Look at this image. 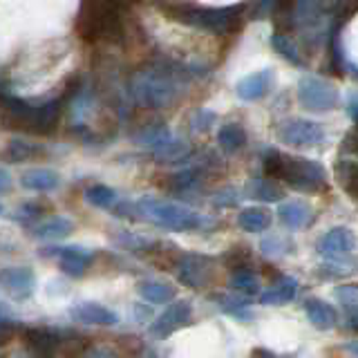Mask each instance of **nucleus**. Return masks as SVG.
Instances as JSON below:
<instances>
[{
	"label": "nucleus",
	"mask_w": 358,
	"mask_h": 358,
	"mask_svg": "<svg viewBox=\"0 0 358 358\" xmlns=\"http://www.w3.org/2000/svg\"><path fill=\"white\" fill-rule=\"evenodd\" d=\"M190 72L184 65L168 59H157L139 67L130 78V94L148 110L171 108L186 92Z\"/></svg>",
	"instance_id": "1"
},
{
	"label": "nucleus",
	"mask_w": 358,
	"mask_h": 358,
	"mask_svg": "<svg viewBox=\"0 0 358 358\" xmlns=\"http://www.w3.org/2000/svg\"><path fill=\"white\" fill-rule=\"evenodd\" d=\"M264 175L273 182L280 179L298 193H322V190H327V173L318 162L282 155L271 148L264 152Z\"/></svg>",
	"instance_id": "2"
},
{
	"label": "nucleus",
	"mask_w": 358,
	"mask_h": 358,
	"mask_svg": "<svg viewBox=\"0 0 358 358\" xmlns=\"http://www.w3.org/2000/svg\"><path fill=\"white\" fill-rule=\"evenodd\" d=\"M70 94H74V90H70V92L63 94V96L45 101V103H41V106H31L18 96L3 94L0 96V103H3V110H5V121L11 123L14 128L45 134V132L54 130L56 121H59L63 106L67 103V96Z\"/></svg>",
	"instance_id": "3"
},
{
	"label": "nucleus",
	"mask_w": 358,
	"mask_h": 358,
	"mask_svg": "<svg viewBox=\"0 0 358 358\" xmlns=\"http://www.w3.org/2000/svg\"><path fill=\"white\" fill-rule=\"evenodd\" d=\"M134 215H141V220L155 224L159 229L188 233L197 231L201 227V215L193 208L184 204H175V201L155 199V197H141L134 204Z\"/></svg>",
	"instance_id": "4"
},
{
	"label": "nucleus",
	"mask_w": 358,
	"mask_h": 358,
	"mask_svg": "<svg viewBox=\"0 0 358 358\" xmlns=\"http://www.w3.org/2000/svg\"><path fill=\"white\" fill-rule=\"evenodd\" d=\"M78 31L85 41H115L123 36L119 7L110 3H87L78 14Z\"/></svg>",
	"instance_id": "5"
},
{
	"label": "nucleus",
	"mask_w": 358,
	"mask_h": 358,
	"mask_svg": "<svg viewBox=\"0 0 358 358\" xmlns=\"http://www.w3.org/2000/svg\"><path fill=\"white\" fill-rule=\"evenodd\" d=\"M175 11L177 20L193 25L197 29H206L213 34L229 31L235 20H238L244 5H229V7H206V5H173L166 7Z\"/></svg>",
	"instance_id": "6"
},
{
	"label": "nucleus",
	"mask_w": 358,
	"mask_h": 358,
	"mask_svg": "<svg viewBox=\"0 0 358 358\" xmlns=\"http://www.w3.org/2000/svg\"><path fill=\"white\" fill-rule=\"evenodd\" d=\"M298 101L307 112H329L341 103L338 87L327 78L320 76H302L298 83Z\"/></svg>",
	"instance_id": "7"
},
{
	"label": "nucleus",
	"mask_w": 358,
	"mask_h": 358,
	"mask_svg": "<svg viewBox=\"0 0 358 358\" xmlns=\"http://www.w3.org/2000/svg\"><path fill=\"white\" fill-rule=\"evenodd\" d=\"M175 273L179 282H184L190 289H206L215 278V264L208 255L186 253L177 260Z\"/></svg>",
	"instance_id": "8"
},
{
	"label": "nucleus",
	"mask_w": 358,
	"mask_h": 358,
	"mask_svg": "<svg viewBox=\"0 0 358 358\" xmlns=\"http://www.w3.org/2000/svg\"><path fill=\"white\" fill-rule=\"evenodd\" d=\"M278 141L291 148H316L324 141V128L309 119H289L280 126Z\"/></svg>",
	"instance_id": "9"
},
{
	"label": "nucleus",
	"mask_w": 358,
	"mask_h": 358,
	"mask_svg": "<svg viewBox=\"0 0 358 358\" xmlns=\"http://www.w3.org/2000/svg\"><path fill=\"white\" fill-rule=\"evenodd\" d=\"M318 253L329 262V266H343L352 262L354 255V233L350 229L336 227L318 240Z\"/></svg>",
	"instance_id": "10"
},
{
	"label": "nucleus",
	"mask_w": 358,
	"mask_h": 358,
	"mask_svg": "<svg viewBox=\"0 0 358 358\" xmlns=\"http://www.w3.org/2000/svg\"><path fill=\"white\" fill-rule=\"evenodd\" d=\"M0 287L14 300H27L36 289V278L29 266H7L0 271Z\"/></svg>",
	"instance_id": "11"
},
{
	"label": "nucleus",
	"mask_w": 358,
	"mask_h": 358,
	"mask_svg": "<svg viewBox=\"0 0 358 358\" xmlns=\"http://www.w3.org/2000/svg\"><path fill=\"white\" fill-rule=\"evenodd\" d=\"M190 316H193V305H190L188 300H177L152 322L150 331L155 336H159V338H168L171 334H175L177 329H182L184 324H188Z\"/></svg>",
	"instance_id": "12"
},
{
	"label": "nucleus",
	"mask_w": 358,
	"mask_h": 358,
	"mask_svg": "<svg viewBox=\"0 0 358 358\" xmlns=\"http://www.w3.org/2000/svg\"><path fill=\"white\" fill-rule=\"evenodd\" d=\"M273 81H275V74H273V70H268V67L260 72H251L238 81V85H235V94H238L242 101H260L271 92Z\"/></svg>",
	"instance_id": "13"
},
{
	"label": "nucleus",
	"mask_w": 358,
	"mask_h": 358,
	"mask_svg": "<svg viewBox=\"0 0 358 358\" xmlns=\"http://www.w3.org/2000/svg\"><path fill=\"white\" fill-rule=\"evenodd\" d=\"M50 253L45 255H54L61 260V268L67 275L81 278L85 273V268L92 260V251L83 249V246H59V249H48Z\"/></svg>",
	"instance_id": "14"
},
{
	"label": "nucleus",
	"mask_w": 358,
	"mask_h": 358,
	"mask_svg": "<svg viewBox=\"0 0 358 358\" xmlns=\"http://www.w3.org/2000/svg\"><path fill=\"white\" fill-rule=\"evenodd\" d=\"M70 316L76 322L83 324H99V327H112V324L119 322V316L112 309L99 305V302H81L70 309Z\"/></svg>",
	"instance_id": "15"
},
{
	"label": "nucleus",
	"mask_w": 358,
	"mask_h": 358,
	"mask_svg": "<svg viewBox=\"0 0 358 358\" xmlns=\"http://www.w3.org/2000/svg\"><path fill=\"white\" fill-rule=\"evenodd\" d=\"M298 296V280L291 275H278L271 287L260 294V305L264 307H278L287 305Z\"/></svg>",
	"instance_id": "16"
},
{
	"label": "nucleus",
	"mask_w": 358,
	"mask_h": 358,
	"mask_svg": "<svg viewBox=\"0 0 358 358\" xmlns=\"http://www.w3.org/2000/svg\"><path fill=\"white\" fill-rule=\"evenodd\" d=\"M278 217L289 229H302L313 222V208L307 201H298V199L282 201L278 206Z\"/></svg>",
	"instance_id": "17"
},
{
	"label": "nucleus",
	"mask_w": 358,
	"mask_h": 358,
	"mask_svg": "<svg viewBox=\"0 0 358 358\" xmlns=\"http://www.w3.org/2000/svg\"><path fill=\"white\" fill-rule=\"evenodd\" d=\"M305 311H307V316L316 329L327 331V329H334L336 324H338V311H336V307L329 305V302L320 300V298H307Z\"/></svg>",
	"instance_id": "18"
},
{
	"label": "nucleus",
	"mask_w": 358,
	"mask_h": 358,
	"mask_svg": "<svg viewBox=\"0 0 358 358\" xmlns=\"http://www.w3.org/2000/svg\"><path fill=\"white\" fill-rule=\"evenodd\" d=\"M229 287H231L233 294H238L240 298H246V300H249L251 296H260V291H262L260 275H257L251 266L235 268L229 278Z\"/></svg>",
	"instance_id": "19"
},
{
	"label": "nucleus",
	"mask_w": 358,
	"mask_h": 358,
	"mask_svg": "<svg viewBox=\"0 0 358 358\" xmlns=\"http://www.w3.org/2000/svg\"><path fill=\"white\" fill-rule=\"evenodd\" d=\"M61 179L50 168H31L20 175V186L34 190V193H50V190L59 188Z\"/></svg>",
	"instance_id": "20"
},
{
	"label": "nucleus",
	"mask_w": 358,
	"mask_h": 358,
	"mask_svg": "<svg viewBox=\"0 0 358 358\" xmlns=\"http://www.w3.org/2000/svg\"><path fill=\"white\" fill-rule=\"evenodd\" d=\"M27 345L36 358H50L56 352V347H59V336L50 329H29Z\"/></svg>",
	"instance_id": "21"
},
{
	"label": "nucleus",
	"mask_w": 358,
	"mask_h": 358,
	"mask_svg": "<svg viewBox=\"0 0 358 358\" xmlns=\"http://www.w3.org/2000/svg\"><path fill=\"white\" fill-rule=\"evenodd\" d=\"M238 224L246 233H262L271 227V210H266L262 206H251L240 210Z\"/></svg>",
	"instance_id": "22"
},
{
	"label": "nucleus",
	"mask_w": 358,
	"mask_h": 358,
	"mask_svg": "<svg viewBox=\"0 0 358 358\" xmlns=\"http://www.w3.org/2000/svg\"><path fill=\"white\" fill-rule=\"evenodd\" d=\"M217 143L227 155L238 152L246 145V130L240 123H227V126H222L217 132Z\"/></svg>",
	"instance_id": "23"
},
{
	"label": "nucleus",
	"mask_w": 358,
	"mask_h": 358,
	"mask_svg": "<svg viewBox=\"0 0 358 358\" xmlns=\"http://www.w3.org/2000/svg\"><path fill=\"white\" fill-rule=\"evenodd\" d=\"M137 291L145 302H152V305H166V302H171L175 298V287L159 282V280H145V282H139Z\"/></svg>",
	"instance_id": "24"
},
{
	"label": "nucleus",
	"mask_w": 358,
	"mask_h": 358,
	"mask_svg": "<svg viewBox=\"0 0 358 358\" xmlns=\"http://www.w3.org/2000/svg\"><path fill=\"white\" fill-rule=\"evenodd\" d=\"M155 159L159 164H179L190 157V145L184 139H168L164 145H159L155 152Z\"/></svg>",
	"instance_id": "25"
},
{
	"label": "nucleus",
	"mask_w": 358,
	"mask_h": 358,
	"mask_svg": "<svg viewBox=\"0 0 358 358\" xmlns=\"http://www.w3.org/2000/svg\"><path fill=\"white\" fill-rule=\"evenodd\" d=\"M74 231V224L72 220L67 217H52L48 222L38 224L36 229H34V238L38 240H61V238H67Z\"/></svg>",
	"instance_id": "26"
},
{
	"label": "nucleus",
	"mask_w": 358,
	"mask_h": 358,
	"mask_svg": "<svg viewBox=\"0 0 358 358\" xmlns=\"http://www.w3.org/2000/svg\"><path fill=\"white\" fill-rule=\"evenodd\" d=\"M271 45H273V50L280 56H282L285 61H289L291 65H296V67H305V59H302L298 45L294 43V38H291L289 34H285V31H273L271 34Z\"/></svg>",
	"instance_id": "27"
},
{
	"label": "nucleus",
	"mask_w": 358,
	"mask_h": 358,
	"mask_svg": "<svg viewBox=\"0 0 358 358\" xmlns=\"http://www.w3.org/2000/svg\"><path fill=\"white\" fill-rule=\"evenodd\" d=\"M43 145L38 143H31V141H22V139H11L7 150L3 152L5 159L11 162V164H20V162H27V159H34V157L43 155Z\"/></svg>",
	"instance_id": "28"
},
{
	"label": "nucleus",
	"mask_w": 358,
	"mask_h": 358,
	"mask_svg": "<svg viewBox=\"0 0 358 358\" xmlns=\"http://www.w3.org/2000/svg\"><path fill=\"white\" fill-rule=\"evenodd\" d=\"M168 139H173V132L166 126H148V128H143L141 132L134 134V141H137L141 148H148L152 152L159 148V145H164Z\"/></svg>",
	"instance_id": "29"
},
{
	"label": "nucleus",
	"mask_w": 358,
	"mask_h": 358,
	"mask_svg": "<svg viewBox=\"0 0 358 358\" xmlns=\"http://www.w3.org/2000/svg\"><path fill=\"white\" fill-rule=\"evenodd\" d=\"M336 179L343 186V190L352 199H356V184H358V168L352 159H338L336 162Z\"/></svg>",
	"instance_id": "30"
},
{
	"label": "nucleus",
	"mask_w": 358,
	"mask_h": 358,
	"mask_svg": "<svg viewBox=\"0 0 358 358\" xmlns=\"http://www.w3.org/2000/svg\"><path fill=\"white\" fill-rule=\"evenodd\" d=\"M201 177H204V166L199 168H186L182 173H175L168 177V186L177 193H182V190H190V188H197L201 184Z\"/></svg>",
	"instance_id": "31"
},
{
	"label": "nucleus",
	"mask_w": 358,
	"mask_h": 358,
	"mask_svg": "<svg viewBox=\"0 0 358 358\" xmlns=\"http://www.w3.org/2000/svg\"><path fill=\"white\" fill-rule=\"evenodd\" d=\"M251 193H253V197L262 199V201H280L285 197L282 188H280L273 179H268V177H253Z\"/></svg>",
	"instance_id": "32"
},
{
	"label": "nucleus",
	"mask_w": 358,
	"mask_h": 358,
	"mask_svg": "<svg viewBox=\"0 0 358 358\" xmlns=\"http://www.w3.org/2000/svg\"><path fill=\"white\" fill-rule=\"evenodd\" d=\"M85 201H87V204L96 206V208H110V206H115L117 193H115V188L96 184V186H90L85 190Z\"/></svg>",
	"instance_id": "33"
},
{
	"label": "nucleus",
	"mask_w": 358,
	"mask_h": 358,
	"mask_svg": "<svg viewBox=\"0 0 358 358\" xmlns=\"http://www.w3.org/2000/svg\"><path fill=\"white\" fill-rule=\"evenodd\" d=\"M260 251L266 257H280L287 253H294V242L282 238V235H268L260 242Z\"/></svg>",
	"instance_id": "34"
},
{
	"label": "nucleus",
	"mask_w": 358,
	"mask_h": 358,
	"mask_svg": "<svg viewBox=\"0 0 358 358\" xmlns=\"http://www.w3.org/2000/svg\"><path fill=\"white\" fill-rule=\"evenodd\" d=\"M215 300L220 302V307L231 313V316H238V318H246V311H249V300L240 298L235 294H227V296H215Z\"/></svg>",
	"instance_id": "35"
},
{
	"label": "nucleus",
	"mask_w": 358,
	"mask_h": 358,
	"mask_svg": "<svg viewBox=\"0 0 358 358\" xmlns=\"http://www.w3.org/2000/svg\"><path fill=\"white\" fill-rule=\"evenodd\" d=\"M336 298L341 300V305L350 311V327L356 329V287L345 285L336 289Z\"/></svg>",
	"instance_id": "36"
},
{
	"label": "nucleus",
	"mask_w": 358,
	"mask_h": 358,
	"mask_svg": "<svg viewBox=\"0 0 358 358\" xmlns=\"http://www.w3.org/2000/svg\"><path fill=\"white\" fill-rule=\"evenodd\" d=\"M217 121V115L213 110H204V108H199L195 115H193V121H190V126H193L195 132H206L210 130L213 123Z\"/></svg>",
	"instance_id": "37"
},
{
	"label": "nucleus",
	"mask_w": 358,
	"mask_h": 358,
	"mask_svg": "<svg viewBox=\"0 0 358 358\" xmlns=\"http://www.w3.org/2000/svg\"><path fill=\"white\" fill-rule=\"evenodd\" d=\"M38 213H41V208H38L36 204H27V206L18 208L14 217H16V220H20V217H22V220H34V217L38 215Z\"/></svg>",
	"instance_id": "38"
},
{
	"label": "nucleus",
	"mask_w": 358,
	"mask_h": 358,
	"mask_svg": "<svg viewBox=\"0 0 358 358\" xmlns=\"http://www.w3.org/2000/svg\"><path fill=\"white\" fill-rule=\"evenodd\" d=\"M9 188H11V175L0 168V193H7Z\"/></svg>",
	"instance_id": "39"
},
{
	"label": "nucleus",
	"mask_w": 358,
	"mask_h": 358,
	"mask_svg": "<svg viewBox=\"0 0 358 358\" xmlns=\"http://www.w3.org/2000/svg\"><path fill=\"white\" fill-rule=\"evenodd\" d=\"M347 115H350L352 121L358 119V115H356V92H352L350 99H347Z\"/></svg>",
	"instance_id": "40"
},
{
	"label": "nucleus",
	"mask_w": 358,
	"mask_h": 358,
	"mask_svg": "<svg viewBox=\"0 0 358 358\" xmlns=\"http://www.w3.org/2000/svg\"><path fill=\"white\" fill-rule=\"evenodd\" d=\"M354 139H356V132L352 130L350 134H347V139L343 143V150H350V152H356V145H354Z\"/></svg>",
	"instance_id": "41"
},
{
	"label": "nucleus",
	"mask_w": 358,
	"mask_h": 358,
	"mask_svg": "<svg viewBox=\"0 0 358 358\" xmlns=\"http://www.w3.org/2000/svg\"><path fill=\"white\" fill-rule=\"evenodd\" d=\"M0 215H3V206H0Z\"/></svg>",
	"instance_id": "42"
}]
</instances>
